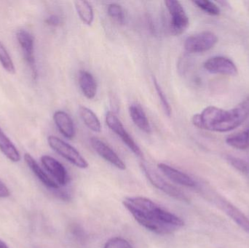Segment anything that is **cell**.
<instances>
[{
	"mask_svg": "<svg viewBox=\"0 0 249 248\" xmlns=\"http://www.w3.org/2000/svg\"><path fill=\"white\" fill-rule=\"evenodd\" d=\"M249 115V101L246 100L230 110L210 106L193 116L192 122L199 129L216 132H227L238 128Z\"/></svg>",
	"mask_w": 249,
	"mask_h": 248,
	"instance_id": "7a4b0ae2",
	"label": "cell"
},
{
	"mask_svg": "<svg viewBox=\"0 0 249 248\" xmlns=\"http://www.w3.org/2000/svg\"><path fill=\"white\" fill-rule=\"evenodd\" d=\"M193 3L204 13L210 16H217L220 15V9L213 1H209V0H197V1H193Z\"/></svg>",
	"mask_w": 249,
	"mask_h": 248,
	"instance_id": "603a6c76",
	"label": "cell"
},
{
	"mask_svg": "<svg viewBox=\"0 0 249 248\" xmlns=\"http://www.w3.org/2000/svg\"><path fill=\"white\" fill-rule=\"evenodd\" d=\"M0 248H9L7 244L4 241H2L1 239H0Z\"/></svg>",
	"mask_w": 249,
	"mask_h": 248,
	"instance_id": "f546056e",
	"label": "cell"
},
{
	"mask_svg": "<svg viewBox=\"0 0 249 248\" xmlns=\"http://www.w3.org/2000/svg\"><path fill=\"white\" fill-rule=\"evenodd\" d=\"M141 167H142V170L144 173L146 177L157 189L162 191L164 193L169 195L170 197L178 199V200L184 201V202L188 201V198L181 191L177 189L174 185L170 184L166 181L164 180L155 170H152V168L144 164L141 165Z\"/></svg>",
	"mask_w": 249,
	"mask_h": 248,
	"instance_id": "52a82bcc",
	"label": "cell"
},
{
	"mask_svg": "<svg viewBox=\"0 0 249 248\" xmlns=\"http://www.w3.org/2000/svg\"><path fill=\"white\" fill-rule=\"evenodd\" d=\"M23 158H24L28 167L31 169L34 174L45 186H47L48 189H53V190H58L59 189V185L48 176V174L42 170V167L39 165L37 162L33 158V157L30 154L26 153L23 156Z\"/></svg>",
	"mask_w": 249,
	"mask_h": 248,
	"instance_id": "4fadbf2b",
	"label": "cell"
},
{
	"mask_svg": "<svg viewBox=\"0 0 249 248\" xmlns=\"http://www.w3.org/2000/svg\"><path fill=\"white\" fill-rule=\"evenodd\" d=\"M79 114L85 125L95 132L102 131V125L96 114L86 106L79 108Z\"/></svg>",
	"mask_w": 249,
	"mask_h": 248,
	"instance_id": "d6986e66",
	"label": "cell"
},
{
	"mask_svg": "<svg viewBox=\"0 0 249 248\" xmlns=\"http://www.w3.org/2000/svg\"><path fill=\"white\" fill-rule=\"evenodd\" d=\"M171 16V30L173 34L178 36L184 33L190 24L188 16L181 2L176 0L165 1Z\"/></svg>",
	"mask_w": 249,
	"mask_h": 248,
	"instance_id": "5b68a950",
	"label": "cell"
},
{
	"mask_svg": "<svg viewBox=\"0 0 249 248\" xmlns=\"http://www.w3.org/2000/svg\"><path fill=\"white\" fill-rule=\"evenodd\" d=\"M0 63L3 68L10 74L16 73V68L13 60L4 44L0 40Z\"/></svg>",
	"mask_w": 249,
	"mask_h": 248,
	"instance_id": "7402d4cb",
	"label": "cell"
},
{
	"mask_svg": "<svg viewBox=\"0 0 249 248\" xmlns=\"http://www.w3.org/2000/svg\"><path fill=\"white\" fill-rule=\"evenodd\" d=\"M53 120L57 128L65 138L72 139L75 136V126L68 114L63 111H57L54 113Z\"/></svg>",
	"mask_w": 249,
	"mask_h": 248,
	"instance_id": "5bb4252c",
	"label": "cell"
},
{
	"mask_svg": "<svg viewBox=\"0 0 249 248\" xmlns=\"http://www.w3.org/2000/svg\"><path fill=\"white\" fill-rule=\"evenodd\" d=\"M246 4H247V8H248L249 11V1H247V2H246Z\"/></svg>",
	"mask_w": 249,
	"mask_h": 248,
	"instance_id": "4dcf8cb0",
	"label": "cell"
},
{
	"mask_svg": "<svg viewBox=\"0 0 249 248\" xmlns=\"http://www.w3.org/2000/svg\"><path fill=\"white\" fill-rule=\"evenodd\" d=\"M218 37L209 31L191 35L184 42V49L190 53H200L213 48L218 42Z\"/></svg>",
	"mask_w": 249,
	"mask_h": 248,
	"instance_id": "277c9868",
	"label": "cell"
},
{
	"mask_svg": "<svg viewBox=\"0 0 249 248\" xmlns=\"http://www.w3.org/2000/svg\"><path fill=\"white\" fill-rule=\"evenodd\" d=\"M107 13L114 20L120 23H124V10L120 4L112 3L107 7Z\"/></svg>",
	"mask_w": 249,
	"mask_h": 248,
	"instance_id": "d4e9b609",
	"label": "cell"
},
{
	"mask_svg": "<svg viewBox=\"0 0 249 248\" xmlns=\"http://www.w3.org/2000/svg\"><path fill=\"white\" fill-rule=\"evenodd\" d=\"M90 143L92 148L100 157L105 159L106 161L109 162L112 165L115 166L119 170H125V164L121 160V157L104 141L96 137H93L90 138Z\"/></svg>",
	"mask_w": 249,
	"mask_h": 248,
	"instance_id": "30bf717a",
	"label": "cell"
},
{
	"mask_svg": "<svg viewBox=\"0 0 249 248\" xmlns=\"http://www.w3.org/2000/svg\"><path fill=\"white\" fill-rule=\"evenodd\" d=\"M16 38L20 45L23 58L29 66L34 80L37 77L36 60L35 56V39L32 33L25 29H20L16 33Z\"/></svg>",
	"mask_w": 249,
	"mask_h": 248,
	"instance_id": "8992f818",
	"label": "cell"
},
{
	"mask_svg": "<svg viewBox=\"0 0 249 248\" xmlns=\"http://www.w3.org/2000/svg\"><path fill=\"white\" fill-rule=\"evenodd\" d=\"M47 24L49 26H58L61 23V19L58 16H55V15H53V16H50L45 20Z\"/></svg>",
	"mask_w": 249,
	"mask_h": 248,
	"instance_id": "83f0119b",
	"label": "cell"
},
{
	"mask_svg": "<svg viewBox=\"0 0 249 248\" xmlns=\"http://www.w3.org/2000/svg\"><path fill=\"white\" fill-rule=\"evenodd\" d=\"M124 205L139 224L157 234H172L184 225L179 217L162 209L147 198H126Z\"/></svg>",
	"mask_w": 249,
	"mask_h": 248,
	"instance_id": "6da1fadb",
	"label": "cell"
},
{
	"mask_svg": "<svg viewBox=\"0 0 249 248\" xmlns=\"http://www.w3.org/2000/svg\"><path fill=\"white\" fill-rule=\"evenodd\" d=\"M228 161L236 170L244 174H249V164L247 162L233 157H230Z\"/></svg>",
	"mask_w": 249,
	"mask_h": 248,
	"instance_id": "4316f807",
	"label": "cell"
},
{
	"mask_svg": "<svg viewBox=\"0 0 249 248\" xmlns=\"http://www.w3.org/2000/svg\"><path fill=\"white\" fill-rule=\"evenodd\" d=\"M0 151L8 160L13 163H18L21 159L18 150L15 147L11 140L3 132L1 128H0Z\"/></svg>",
	"mask_w": 249,
	"mask_h": 248,
	"instance_id": "ac0fdd59",
	"label": "cell"
},
{
	"mask_svg": "<svg viewBox=\"0 0 249 248\" xmlns=\"http://www.w3.org/2000/svg\"><path fill=\"white\" fill-rule=\"evenodd\" d=\"M76 10L82 21L88 26H90L94 20V12L90 3L84 0L74 1Z\"/></svg>",
	"mask_w": 249,
	"mask_h": 248,
	"instance_id": "ffe728a7",
	"label": "cell"
},
{
	"mask_svg": "<svg viewBox=\"0 0 249 248\" xmlns=\"http://www.w3.org/2000/svg\"><path fill=\"white\" fill-rule=\"evenodd\" d=\"M216 202L218 206L249 235V218L237 207L228 202L225 198L219 197L216 199Z\"/></svg>",
	"mask_w": 249,
	"mask_h": 248,
	"instance_id": "8fae6325",
	"label": "cell"
},
{
	"mask_svg": "<svg viewBox=\"0 0 249 248\" xmlns=\"http://www.w3.org/2000/svg\"><path fill=\"white\" fill-rule=\"evenodd\" d=\"M78 81L83 95L87 99H94L97 93V83L94 77L89 71L83 70L79 74Z\"/></svg>",
	"mask_w": 249,
	"mask_h": 248,
	"instance_id": "2e32d148",
	"label": "cell"
},
{
	"mask_svg": "<svg viewBox=\"0 0 249 248\" xmlns=\"http://www.w3.org/2000/svg\"><path fill=\"white\" fill-rule=\"evenodd\" d=\"M41 162L45 168L57 181L58 184L65 186L68 183L69 176L67 170L58 160L51 156L43 155L41 157Z\"/></svg>",
	"mask_w": 249,
	"mask_h": 248,
	"instance_id": "7c38bea8",
	"label": "cell"
},
{
	"mask_svg": "<svg viewBox=\"0 0 249 248\" xmlns=\"http://www.w3.org/2000/svg\"><path fill=\"white\" fill-rule=\"evenodd\" d=\"M226 143L237 149H247L249 148V128L244 132L232 134L226 138Z\"/></svg>",
	"mask_w": 249,
	"mask_h": 248,
	"instance_id": "44dd1931",
	"label": "cell"
},
{
	"mask_svg": "<svg viewBox=\"0 0 249 248\" xmlns=\"http://www.w3.org/2000/svg\"><path fill=\"white\" fill-rule=\"evenodd\" d=\"M129 114L133 123L143 132L146 133H151L152 128L149 124V119L143 109L136 103L131 104L129 107Z\"/></svg>",
	"mask_w": 249,
	"mask_h": 248,
	"instance_id": "e0dca14e",
	"label": "cell"
},
{
	"mask_svg": "<svg viewBox=\"0 0 249 248\" xmlns=\"http://www.w3.org/2000/svg\"><path fill=\"white\" fill-rule=\"evenodd\" d=\"M158 168L166 177L174 183H178L181 186H187V187H195L196 186V182L190 176L168 165L160 163L158 165Z\"/></svg>",
	"mask_w": 249,
	"mask_h": 248,
	"instance_id": "9a60e30c",
	"label": "cell"
},
{
	"mask_svg": "<svg viewBox=\"0 0 249 248\" xmlns=\"http://www.w3.org/2000/svg\"><path fill=\"white\" fill-rule=\"evenodd\" d=\"M153 84L154 86H155L157 94H158V97H159L160 100L161 104H162V109H163L165 115L168 116H171V112H172L171 105H170L169 102H168V99H167L166 96H165L163 90L161 88L160 85L158 80L155 79V77H153Z\"/></svg>",
	"mask_w": 249,
	"mask_h": 248,
	"instance_id": "cb8c5ba5",
	"label": "cell"
},
{
	"mask_svg": "<svg viewBox=\"0 0 249 248\" xmlns=\"http://www.w3.org/2000/svg\"><path fill=\"white\" fill-rule=\"evenodd\" d=\"M48 143L53 150L76 167L82 169H86L89 167V163L86 159L75 148L58 137L50 135L48 138Z\"/></svg>",
	"mask_w": 249,
	"mask_h": 248,
	"instance_id": "3957f363",
	"label": "cell"
},
{
	"mask_svg": "<svg viewBox=\"0 0 249 248\" xmlns=\"http://www.w3.org/2000/svg\"><path fill=\"white\" fill-rule=\"evenodd\" d=\"M104 248H133L131 245L121 237H113L108 240Z\"/></svg>",
	"mask_w": 249,
	"mask_h": 248,
	"instance_id": "484cf974",
	"label": "cell"
},
{
	"mask_svg": "<svg viewBox=\"0 0 249 248\" xmlns=\"http://www.w3.org/2000/svg\"><path fill=\"white\" fill-rule=\"evenodd\" d=\"M10 192L7 186L0 181V198H7L10 197Z\"/></svg>",
	"mask_w": 249,
	"mask_h": 248,
	"instance_id": "f1b7e54d",
	"label": "cell"
},
{
	"mask_svg": "<svg viewBox=\"0 0 249 248\" xmlns=\"http://www.w3.org/2000/svg\"><path fill=\"white\" fill-rule=\"evenodd\" d=\"M203 67L208 72L213 74L235 77L238 74L235 63L224 56H214L209 58L203 64Z\"/></svg>",
	"mask_w": 249,
	"mask_h": 248,
	"instance_id": "9c48e42d",
	"label": "cell"
},
{
	"mask_svg": "<svg viewBox=\"0 0 249 248\" xmlns=\"http://www.w3.org/2000/svg\"><path fill=\"white\" fill-rule=\"evenodd\" d=\"M106 122L111 131H113L118 137H120L123 142L131 150L132 152L139 157H143V153L139 146L135 142L131 136L124 128L121 121L118 116L112 112H107Z\"/></svg>",
	"mask_w": 249,
	"mask_h": 248,
	"instance_id": "ba28073f",
	"label": "cell"
}]
</instances>
